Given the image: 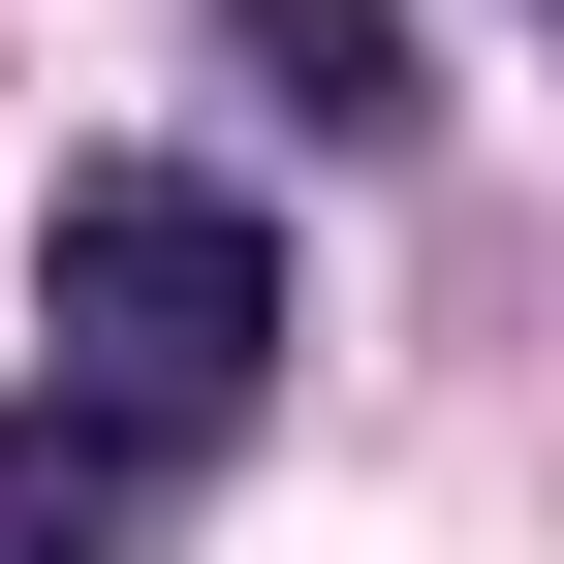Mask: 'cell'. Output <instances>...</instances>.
I'll use <instances>...</instances> for the list:
<instances>
[{
	"instance_id": "7a4b0ae2",
	"label": "cell",
	"mask_w": 564,
	"mask_h": 564,
	"mask_svg": "<svg viewBox=\"0 0 564 564\" xmlns=\"http://www.w3.org/2000/svg\"><path fill=\"white\" fill-rule=\"evenodd\" d=\"M158 470H188V440H126V408L32 377V408H0V564H126V533H158Z\"/></svg>"
},
{
	"instance_id": "6da1fadb",
	"label": "cell",
	"mask_w": 564,
	"mask_h": 564,
	"mask_svg": "<svg viewBox=\"0 0 564 564\" xmlns=\"http://www.w3.org/2000/svg\"><path fill=\"white\" fill-rule=\"evenodd\" d=\"M32 345H63V408H126V440H251V377H282V220H251L220 158H63Z\"/></svg>"
},
{
	"instance_id": "3957f363",
	"label": "cell",
	"mask_w": 564,
	"mask_h": 564,
	"mask_svg": "<svg viewBox=\"0 0 564 564\" xmlns=\"http://www.w3.org/2000/svg\"><path fill=\"white\" fill-rule=\"evenodd\" d=\"M220 63H251V95H314L345 158H408V126H440V95H408V0H220Z\"/></svg>"
}]
</instances>
